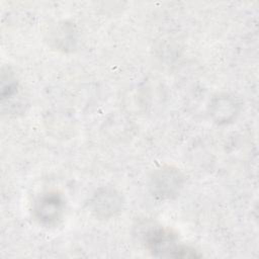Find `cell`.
<instances>
[{
    "label": "cell",
    "instance_id": "cell-6",
    "mask_svg": "<svg viewBox=\"0 0 259 259\" xmlns=\"http://www.w3.org/2000/svg\"><path fill=\"white\" fill-rule=\"evenodd\" d=\"M1 102L3 112H13L16 113V106L21 107L20 102V86L19 82L13 73V71L8 67L2 68L1 73Z\"/></svg>",
    "mask_w": 259,
    "mask_h": 259
},
{
    "label": "cell",
    "instance_id": "cell-5",
    "mask_svg": "<svg viewBox=\"0 0 259 259\" xmlns=\"http://www.w3.org/2000/svg\"><path fill=\"white\" fill-rule=\"evenodd\" d=\"M241 110V103L230 93L214 95L208 104V112L217 124H228L236 119Z\"/></svg>",
    "mask_w": 259,
    "mask_h": 259
},
{
    "label": "cell",
    "instance_id": "cell-3",
    "mask_svg": "<svg viewBox=\"0 0 259 259\" xmlns=\"http://www.w3.org/2000/svg\"><path fill=\"white\" fill-rule=\"evenodd\" d=\"M124 204L121 193L111 186L100 187L89 200L91 213L99 220H108L122 211Z\"/></svg>",
    "mask_w": 259,
    "mask_h": 259
},
{
    "label": "cell",
    "instance_id": "cell-1",
    "mask_svg": "<svg viewBox=\"0 0 259 259\" xmlns=\"http://www.w3.org/2000/svg\"><path fill=\"white\" fill-rule=\"evenodd\" d=\"M139 232L145 247L155 256L195 258L200 255L195 249L179 242L177 235L169 229L153 224H144Z\"/></svg>",
    "mask_w": 259,
    "mask_h": 259
},
{
    "label": "cell",
    "instance_id": "cell-4",
    "mask_svg": "<svg viewBox=\"0 0 259 259\" xmlns=\"http://www.w3.org/2000/svg\"><path fill=\"white\" fill-rule=\"evenodd\" d=\"M65 203L57 192H48L40 195L34 202L33 212L36 220L45 225H56L63 217Z\"/></svg>",
    "mask_w": 259,
    "mask_h": 259
},
{
    "label": "cell",
    "instance_id": "cell-2",
    "mask_svg": "<svg viewBox=\"0 0 259 259\" xmlns=\"http://www.w3.org/2000/svg\"><path fill=\"white\" fill-rule=\"evenodd\" d=\"M185 184L183 173L173 166H162L154 170L149 178V190L159 200H171L177 197Z\"/></svg>",
    "mask_w": 259,
    "mask_h": 259
}]
</instances>
